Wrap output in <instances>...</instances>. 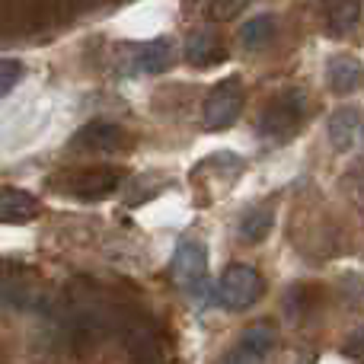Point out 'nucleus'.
<instances>
[{"instance_id":"nucleus-1","label":"nucleus","mask_w":364,"mask_h":364,"mask_svg":"<svg viewBox=\"0 0 364 364\" xmlns=\"http://www.w3.org/2000/svg\"><path fill=\"white\" fill-rule=\"evenodd\" d=\"M304 112H307V93L304 90H284L259 115V134L269 141H288L304 125Z\"/></svg>"},{"instance_id":"nucleus-2","label":"nucleus","mask_w":364,"mask_h":364,"mask_svg":"<svg viewBox=\"0 0 364 364\" xmlns=\"http://www.w3.org/2000/svg\"><path fill=\"white\" fill-rule=\"evenodd\" d=\"M262 291H265V282L252 265L233 262V265H227L218 282V301L227 310H250L262 297Z\"/></svg>"},{"instance_id":"nucleus-3","label":"nucleus","mask_w":364,"mask_h":364,"mask_svg":"<svg viewBox=\"0 0 364 364\" xmlns=\"http://www.w3.org/2000/svg\"><path fill=\"white\" fill-rule=\"evenodd\" d=\"M246 102V90L237 77H227V80L214 83L211 93L205 96V106H201V119H205L208 132H224L233 122L240 119Z\"/></svg>"},{"instance_id":"nucleus-4","label":"nucleus","mask_w":364,"mask_h":364,"mask_svg":"<svg viewBox=\"0 0 364 364\" xmlns=\"http://www.w3.org/2000/svg\"><path fill=\"white\" fill-rule=\"evenodd\" d=\"M173 275L182 284L188 297H201L205 294V282H208V246L201 240L188 237L182 240L173 252Z\"/></svg>"},{"instance_id":"nucleus-5","label":"nucleus","mask_w":364,"mask_h":364,"mask_svg":"<svg viewBox=\"0 0 364 364\" xmlns=\"http://www.w3.org/2000/svg\"><path fill=\"white\" fill-rule=\"evenodd\" d=\"M74 151H100V154H125L134 147V134L115 122H87L80 132L70 138Z\"/></svg>"},{"instance_id":"nucleus-6","label":"nucleus","mask_w":364,"mask_h":364,"mask_svg":"<svg viewBox=\"0 0 364 364\" xmlns=\"http://www.w3.org/2000/svg\"><path fill=\"white\" fill-rule=\"evenodd\" d=\"M64 192L80 201H100L122 188V170L115 166H93V170H74L64 179Z\"/></svg>"},{"instance_id":"nucleus-7","label":"nucleus","mask_w":364,"mask_h":364,"mask_svg":"<svg viewBox=\"0 0 364 364\" xmlns=\"http://www.w3.org/2000/svg\"><path fill=\"white\" fill-rule=\"evenodd\" d=\"M272 346H275V329H272L269 323H252V326L243 329L240 339L220 355L218 364H265Z\"/></svg>"},{"instance_id":"nucleus-8","label":"nucleus","mask_w":364,"mask_h":364,"mask_svg":"<svg viewBox=\"0 0 364 364\" xmlns=\"http://www.w3.org/2000/svg\"><path fill=\"white\" fill-rule=\"evenodd\" d=\"M42 214V201L19 186H0V224H29Z\"/></svg>"},{"instance_id":"nucleus-9","label":"nucleus","mask_w":364,"mask_h":364,"mask_svg":"<svg viewBox=\"0 0 364 364\" xmlns=\"http://www.w3.org/2000/svg\"><path fill=\"white\" fill-rule=\"evenodd\" d=\"M186 61L192 68H218V64L227 61V48L211 29L192 32L186 42Z\"/></svg>"},{"instance_id":"nucleus-10","label":"nucleus","mask_w":364,"mask_h":364,"mask_svg":"<svg viewBox=\"0 0 364 364\" xmlns=\"http://www.w3.org/2000/svg\"><path fill=\"white\" fill-rule=\"evenodd\" d=\"M326 83L333 93L346 96L355 93V90L364 83V64L352 55H336L326 61Z\"/></svg>"},{"instance_id":"nucleus-11","label":"nucleus","mask_w":364,"mask_h":364,"mask_svg":"<svg viewBox=\"0 0 364 364\" xmlns=\"http://www.w3.org/2000/svg\"><path fill=\"white\" fill-rule=\"evenodd\" d=\"M176 64V42L173 38H147L134 55V68L141 74H164Z\"/></svg>"},{"instance_id":"nucleus-12","label":"nucleus","mask_w":364,"mask_h":364,"mask_svg":"<svg viewBox=\"0 0 364 364\" xmlns=\"http://www.w3.org/2000/svg\"><path fill=\"white\" fill-rule=\"evenodd\" d=\"M358 125H361V112L355 106H342L329 115L326 122V132H329V141H333L336 151H348L355 144V134H358Z\"/></svg>"},{"instance_id":"nucleus-13","label":"nucleus","mask_w":364,"mask_h":364,"mask_svg":"<svg viewBox=\"0 0 364 364\" xmlns=\"http://www.w3.org/2000/svg\"><path fill=\"white\" fill-rule=\"evenodd\" d=\"M272 227H275V208L256 205L240 218L237 230H240V240H243V243H262V240L272 233Z\"/></svg>"},{"instance_id":"nucleus-14","label":"nucleus","mask_w":364,"mask_h":364,"mask_svg":"<svg viewBox=\"0 0 364 364\" xmlns=\"http://www.w3.org/2000/svg\"><path fill=\"white\" fill-rule=\"evenodd\" d=\"M361 19V0H326V29L333 36H348Z\"/></svg>"},{"instance_id":"nucleus-15","label":"nucleus","mask_w":364,"mask_h":364,"mask_svg":"<svg viewBox=\"0 0 364 364\" xmlns=\"http://www.w3.org/2000/svg\"><path fill=\"white\" fill-rule=\"evenodd\" d=\"M272 36H275V16H269V13H259L240 26V42L246 48H262L272 42Z\"/></svg>"},{"instance_id":"nucleus-16","label":"nucleus","mask_w":364,"mask_h":364,"mask_svg":"<svg viewBox=\"0 0 364 364\" xmlns=\"http://www.w3.org/2000/svg\"><path fill=\"white\" fill-rule=\"evenodd\" d=\"M250 4L252 0H201V13H208L211 19H233Z\"/></svg>"},{"instance_id":"nucleus-17","label":"nucleus","mask_w":364,"mask_h":364,"mask_svg":"<svg viewBox=\"0 0 364 364\" xmlns=\"http://www.w3.org/2000/svg\"><path fill=\"white\" fill-rule=\"evenodd\" d=\"M23 74H26L23 61H16V58H0V96H10L13 90L19 87Z\"/></svg>"},{"instance_id":"nucleus-18","label":"nucleus","mask_w":364,"mask_h":364,"mask_svg":"<svg viewBox=\"0 0 364 364\" xmlns=\"http://www.w3.org/2000/svg\"><path fill=\"white\" fill-rule=\"evenodd\" d=\"M346 355L348 358H364V326H358L346 342Z\"/></svg>"}]
</instances>
